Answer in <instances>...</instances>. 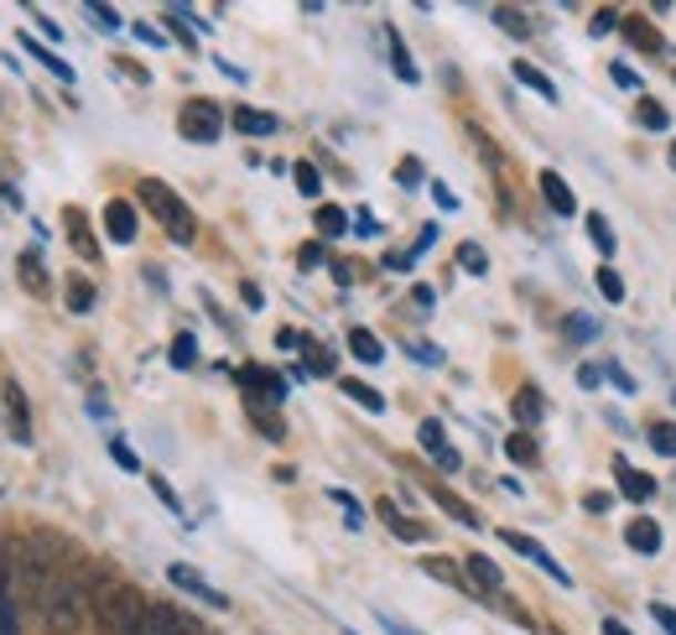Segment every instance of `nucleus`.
<instances>
[{
	"mask_svg": "<svg viewBox=\"0 0 676 635\" xmlns=\"http://www.w3.org/2000/svg\"><path fill=\"white\" fill-rule=\"evenodd\" d=\"M68 567V542L52 532H32L27 542H21V563H17V600L21 610H32V615H42L52 600V588H58V578H63Z\"/></svg>",
	"mask_w": 676,
	"mask_h": 635,
	"instance_id": "obj_1",
	"label": "nucleus"
},
{
	"mask_svg": "<svg viewBox=\"0 0 676 635\" xmlns=\"http://www.w3.org/2000/svg\"><path fill=\"white\" fill-rule=\"evenodd\" d=\"M152 600L135 584H115L104 567H94V625L100 635H131L141 619H146Z\"/></svg>",
	"mask_w": 676,
	"mask_h": 635,
	"instance_id": "obj_2",
	"label": "nucleus"
},
{
	"mask_svg": "<svg viewBox=\"0 0 676 635\" xmlns=\"http://www.w3.org/2000/svg\"><path fill=\"white\" fill-rule=\"evenodd\" d=\"M84 615H94V567H63V578H58V588H52L48 610H42V619H48L52 635H73L79 625H84Z\"/></svg>",
	"mask_w": 676,
	"mask_h": 635,
	"instance_id": "obj_3",
	"label": "nucleus"
},
{
	"mask_svg": "<svg viewBox=\"0 0 676 635\" xmlns=\"http://www.w3.org/2000/svg\"><path fill=\"white\" fill-rule=\"evenodd\" d=\"M135 193H141V204L156 214V224L167 229L172 245H193V240H198V219H193V208H187L183 198L162 183V177H141V188H135Z\"/></svg>",
	"mask_w": 676,
	"mask_h": 635,
	"instance_id": "obj_4",
	"label": "nucleus"
},
{
	"mask_svg": "<svg viewBox=\"0 0 676 635\" xmlns=\"http://www.w3.org/2000/svg\"><path fill=\"white\" fill-rule=\"evenodd\" d=\"M177 131H183L187 141H219L224 136V110L214 100H187L183 104V115H177Z\"/></svg>",
	"mask_w": 676,
	"mask_h": 635,
	"instance_id": "obj_5",
	"label": "nucleus"
},
{
	"mask_svg": "<svg viewBox=\"0 0 676 635\" xmlns=\"http://www.w3.org/2000/svg\"><path fill=\"white\" fill-rule=\"evenodd\" d=\"M239 386L250 391V407H281L287 401V380L276 376V370H266V365H245Z\"/></svg>",
	"mask_w": 676,
	"mask_h": 635,
	"instance_id": "obj_6",
	"label": "nucleus"
},
{
	"mask_svg": "<svg viewBox=\"0 0 676 635\" xmlns=\"http://www.w3.org/2000/svg\"><path fill=\"white\" fill-rule=\"evenodd\" d=\"M500 536H505V547H510V552H521V557H531V563H536L541 573H546V578H552V584H562V588L573 584V578H567V567H557V557H552V552L541 547L536 536L515 532V526H505V532H500Z\"/></svg>",
	"mask_w": 676,
	"mask_h": 635,
	"instance_id": "obj_7",
	"label": "nucleus"
},
{
	"mask_svg": "<svg viewBox=\"0 0 676 635\" xmlns=\"http://www.w3.org/2000/svg\"><path fill=\"white\" fill-rule=\"evenodd\" d=\"M167 578H172V588H183V594L203 600L208 610H229V600H224L219 588H214V584H203V578H198V573H193L187 563H172V567H167Z\"/></svg>",
	"mask_w": 676,
	"mask_h": 635,
	"instance_id": "obj_8",
	"label": "nucleus"
},
{
	"mask_svg": "<svg viewBox=\"0 0 676 635\" xmlns=\"http://www.w3.org/2000/svg\"><path fill=\"white\" fill-rule=\"evenodd\" d=\"M536 183H541V198H546V208H552V214H562V219H567V214H577V193H573V183H567L557 167H546Z\"/></svg>",
	"mask_w": 676,
	"mask_h": 635,
	"instance_id": "obj_9",
	"label": "nucleus"
},
{
	"mask_svg": "<svg viewBox=\"0 0 676 635\" xmlns=\"http://www.w3.org/2000/svg\"><path fill=\"white\" fill-rule=\"evenodd\" d=\"M104 235L115 245H131L135 235H141V224H135V208L125 204V198H110L104 204Z\"/></svg>",
	"mask_w": 676,
	"mask_h": 635,
	"instance_id": "obj_10",
	"label": "nucleus"
},
{
	"mask_svg": "<svg viewBox=\"0 0 676 635\" xmlns=\"http://www.w3.org/2000/svg\"><path fill=\"white\" fill-rule=\"evenodd\" d=\"M375 515H380V521H386L401 542H411V547H422V542H427V526H422V521H411V515H401V505H396V500H380V505H375Z\"/></svg>",
	"mask_w": 676,
	"mask_h": 635,
	"instance_id": "obj_11",
	"label": "nucleus"
},
{
	"mask_svg": "<svg viewBox=\"0 0 676 635\" xmlns=\"http://www.w3.org/2000/svg\"><path fill=\"white\" fill-rule=\"evenodd\" d=\"M614 474H619V490H625V500H635V505H645V500L656 495V480H651L645 469H635V464H629L625 453L614 459Z\"/></svg>",
	"mask_w": 676,
	"mask_h": 635,
	"instance_id": "obj_12",
	"label": "nucleus"
},
{
	"mask_svg": "<svg viewBox=\"0 0 676 635\" xmlns=\"http://www.w3.org/2000/svg\"><path fill=\"white\" fill-rule=\"evenodd\" d=\"M510 412H515L521 432H536V428H541V417H546V401H541L536 386H521V391L510 396Z\"/></svg>",
	"mask_w": 676,
	"mask_h": 635,
	"instance_id": "obj_13",
	"label": "nucleus"
},
{
	"mask_svg": "<svg viewBox=\"0 0 676 635\" xmlns=\"http://www.w3.org/2000/svg\"><path fill=\"white\" fill-rule=\"evenodd\" d=\"M469 584L479 588V594H505V573H500V567H494V557H484V552H473L469 563Z\"/></svg>",
	"mask_w": 676,
	"mask_h": 635,
	"instance_id": "obj_14",
	"label": "nucleus"
},
{
	"mask_svg": "<svg viewBox=\"0 0 676 635\" xmlns=\"http://www.w3.org/2000/svg\"><path fill=\"white\" fill-rule=\"evenodd\" d=\"M625 547L641 552V557H656L660 552V526L651 521V515H635V521L625 526Z\"/></svg>",
	"mask_w": 676,
	"mask_h": 635,
	"instance_id": "obj_15",
	"label": "nucleus"
},
{
	"mask_svg": "<svg viewBox=\"0 0 676 635\" xmlns=\"http://www.w3.org/2000/svg\"><path fill=\"white\" fill-rule=\"evenodd\" d=\"M510 73H515V84L531 89V94H541L546 104H557V100H562L557 84H552V79H546V73H541L536 63H525V58H515V63H510Z\"/></svg>",
	"mask_w": 676,
	"mask_h": 635,
	"instance_id": "obj_16",
	"label": "nucleus"
},
{
	"mask_svg": "<svg viewBox=\"0 0 676 635\" xmlns=\"http://www.w3.org/2000/svg\"><path fill=\"white\" fill-rule=\"evenodd\" d=\"M386 52H390V69H396V79H401V84H422V69L411 63V52H406V42H401V32H396V27H386Z\"/></svg>",
	"mask_w": 676,
	"mask_h": 635,
	"instance_id": "obj_17",
	"label": "nucleus"
},
{
	"mask_svg": "<svg viewBox=\"0 0 676 635\" xmlns=\"http://www.w3.org/2000/svg\"><path fill=\"white\" fill-rule=\"evenodd\" d=\"M432 500L442 505V515H453L458 526H469V532H479V511H473V505H469L463 495H453L448 484H432Z\"/></svg>",
	"mask_w": 676,
	"mask_h": 635,
	"instance_id": "obj_18",
	"label": "nucleus"
},
{
	"mask_svg": "<svg viewBox=\"0 0 676 635\" xmlns=\"http://www.w3.org/2000/svg\"><path fill=\"white\" fill-rule=\"evenodd\" d=\"M235 131L239 136H276V115H266V110H250V104H235Z\"/></svg>",
	"mask_w": 676,
	"mask_h": 635,
	"instance_id": "obj_19",
	"label": "nucleus"
},
{
	"mask_svg": "<svg viewBox=\"0 0 676 635\" xmlns=\"http://www.w3.org/2000/svg\"><path fill=\"white\" fill-rule=\"evenodd\" d=\"M349 355L359 365H386V344L375 339L370 328H349Z\"/></svg>",
	"mask_w": 676,
	"mask_h": 635,
	"instance_id": "obj_20",
	"label": "nucleus"
},
{
	"mask_svg": "<svg viewBox=\"0 0 676 635\" xmlns=\"http://www.w3.org/2000/svg\"><path fill=\"white\" fill-rule=\"evenodd\" d=\"M619 32L629 37V48H635V52H660V32L645 17H625V27H619Z\"/></svg>",
	"mask_w": 676,
	"mask_h": 635,
	"instance_id": "obj_21",
	"label": "nucleus"
},
{
	"mask_svg": "<svg viewBox=\"0 0 676 635\" xmlns=\"http://www.w3.org/2000/svg\"><path fill=\"white\" fill-rule=\"evenodd\" d=\"M338 386H344V396H349V401H359V407H365V412H370V417H380V412H386V396L375 391V386H365V380H355V376H344V380H338Z\"/></svg>",
	"mask_w": 676,
	"mask_h": 635,
	"instance_id": "obj_22",
	"label": "nucleus"
},
{
	"mask_svg": "<svg viewBox=\"0 0 676 635\" xmlns=\"http://www.w3.org/2000/svg\"><path fill=\"white\" fill-rule=\"evenodd\" d=\"M635 125H645V131H656V136H660V131H672V110L645 94V100L635 104Z\"/></svg>",
	"mask_w": 676,
	"mask_h": 635,
	"instance_id": "obj_23",
	"label": "nucleus"
},
{
	"mask_svg": "<svg viewBox=\"0 0 676 635\" xmlns=\"http://www.w3.org/2000/svg\"><path fill=\"white\" fill-rule=\"evenodd\" d=\"M588 240H593V250H598V256H614V245H619V235H614V224H608V214H598V208H593L588 219Z\"/></svg>",
	"mask_w": 676,
	"mask_h": 635,
	"instance_id": "obj_24",
	"label": "nucleus"
},
{
	"mask_svg": "<svg viewBox=\"0 0 676 635\" xmlns=\"http://www.w3.org/2000/svg\"><path fill=\"white\" fill-rule=\"evenodd\" d=\"M63 219H68V235H73V250H79L84 260L100 256V245H94V235H89V219H84V214H79V208H68Z\"/></svg>",
	"mask_w": 676,
	"mask_h": 635,
	"instance_id": "obj_25",
	"label": "nucleus"
},
{
	"mask_svg": "<svg viewBox=\"0 0 676 635\" xmlns=\"http://www.w3.org/2000/svg\"><path fill=\"white\" fill-rule=\"evenodd\" d=\"M593 287H598V297H604V303H614V308H619V303H625V276L614 272V266H598V272H593Z\"/></svg>",
	"mask_w": 676,
	"mask_h": 635,
	"instance_id": "obj_26",
	"label": "nucleus"
},
{
	"mask_svg": "<svg viewBox=\"0 0 676 635\" xmlns=\"http://www.w3.org/2000/svg\"><path fill=\"white\" fill-rule=\"evenodd\" d=\"M318 235L322 240H338V235H349V214L338 204H318Z\"/></svg>",
	"mask_w": 676,
	"mask_h": 635,
	"instance_id": "obj_27",
	"label": "nucleus"
},
{
	"mask_svg": "<svg viewBox=\"0 0 676 635\" xmlns=\"http://www.w3.org/2000/svg\"><path fill=\"white\" fill-rule=\"evenodd\" d=\"M21 48L32 52L37 63H42V69H52V73H58L63 84H73V69H68V63H63V58H58V52H52V48H42V42H32V37H21Z\"/></svg>",
	"mask_w": 676,
	"mask_h": 635,
	"instance_id": "obj_28",
	"label": "nucleus"
},
{
	"mask_svg": "<svg viewBox=\"0 0 676 635\" xmlns=\"http://www.w3.org/2000/svg\"><path fill=\"white\" fill-rule=\"evenodd\" d=\"M328 500H334V505H344V526H349V532H365V505H359L355 495H349V490H328Z\"/></svg>",
	"mask_w": 676,
	"mask_h": 635,
	"instance_id": "obj_29",
	"label": "nucleus"
},
{
	"mask_svg": "<svg viewBox=\"0 0 676 635\" xmlns=\"http://www.w3.org/2000/svg\"><path fill=\"white\" fill-rule=\"evenodd\" d=\"M490 17L500 21V32H510V37H531V17H525V11H515V6H494Z\"/></svg>",
	"mask_w": 676,
	"mask_h": 635,
	"instance_id": "obj_30",
	"label": "nucleus"
},
{
	"mask_svg": "<svg viewBox=\"0 0 676 635\" xmlns=\"http://www.w3.org/2000/svg\"><path fill=\"white\" fill-rule=\"evenodd\" d=\"M17 266H21V281H27V293H37V297L48 293V272H42V260H37V250H27V256H21Z\"/></svg>",
	"mask_w": 676,
	"mask_h": 635,
	"instance_id": "obj_31",
	"label": "nucleus"
},
{
	"mask_svg": "<svg viewBox=\"0 0 676 635\" xmlns=\"http://www.w3.org/2000/svg\"><path fill=\"white\" fill-rule=\"evenodd\" d=\"M291 183H297V193H303V198H318V193H322V172L313 167V162H297V167H291Z\"/></svg>",
	"mask_w": 676,
	"mask_h": 635,
	"instance_id": "obj_32",
	"label": "nucleus"
},
{
	"mask_svg": "<svg viewBox=\"0 0 676 635\" xmlns=\"http://www.w3.org/2000/svg\"><path fill=\"white\" fill-rule=\"evenodd\" d=\"M303 355H307V376H334V355L318 339H303Z\"/></svg>",
	"mask_w": 676,
	"mask_h": 635,
	"instance_id": "obj_33",
	"label": "nucleus"
},
{
	"mask_svg": "<svg viewBox=\"0 0 676 635\" xmlns=\"http://www.w3.org/2000/svg\"><path fill=\"white\" fill-rule=\"evenodd\" d=\"M422 567L432 573V578H442V584H453V588H473V584H469V573H458V567L448 563V557H427Z\"/></svg>",
	"mask_w": 676,
	"mask_h": 635,
	"instance_id": "obj_34",
	"label": "nucleus"
},
{
	"mask_svg": "<svg viewBox=\"0 0 676 635\" xmlns=\"http://www.w3.org/2000/svg\"><path fill=\"white\" fill-rule=\"evenodd\" d=\"M505 453L515 459V464H536V438H531V432H510Z\"/></svg>",
	"mask_w": 676,
	"mask_h": 635,
	"instance_id": "obj_35",
	"label": "nucleus"
},
{
	"mask_svg": "<svg viewBox=\"0 0 676 635\" xmlns=\"http://www.w3.org/2000/svg\"><path fill=\"white\" fill-rule=\"evenodd\" d=\"M458 266H463V272H469V276H484V272H490V256H484V245H458Z\"/></svg>",
	"mask_w": 676,
	"mask_h": 635,
	"instance_id": "obj_36",
	"label": "nucleus"
},
{
	"mask_svg": "<svg viewBox=\"0 0 676 635\" xmlns=\"http://www.w3.org/2000/svg\"><path fill=\"white\" fill-rule=\"evenodd\" d=\"M172 365H177V370H193V365H198V339H193V334H177V339H172Z\"/></svg>",
	"mask_w": 676,
	"mask_h": 635,
	"instance_id": "obj_37",
	"label": "nucleus"
},
{
	"mask_svg": "<svg viewBox=\"0 0 676 635\" xmlns=\"http://www.w3.org/2000/svg\"><path fill=\"white\" fill-rule=\"evenodd\" d=\"M651 448L660 459H676V422H651Z\"/></svg>",
	"mask_w": 676,
	"mask_h": 635,
	"instance_id": "obj_38",
	"label": "nucleus"
},
{
	"mask_svg": "<svg viewBox=\"0 0 676 635\" xmlns=\"http://www.w3.org/2000/svg\"><path fill=\"white\" fill-rule=\"evenodd\" d=\"M417 443H422V453H427V459H432L438 448H448V432H442V422H432V417H427L422 428H417Z\"/></svg>",
	"mask_w": 676,
	"mask_h": 635,
	"instance_id": "obj_39",
	"label": "nucleus"
},
{
	"mask_svg": "<svg viewBox=\"0 0 676 635\" xmlns=\"http://www.w3.org/2000/svg\"><path fill=\"white\" fill-rule=\"evenodd\" d=\"M6 401H11V422H17V438H21V443H32V428H27V401H21L17 386H6Z\"/></svg>",
	"mask_w": 676,
	"mask_h": 635,
	"instance_id": "obj_40",
	"label": "nucleus"
},
{
	"mask_svg": "<svg viewBox=\"0 0 676 635\" xmlns=\"http://www.w3.org/2000/svg\"><path fill=\"white\" fill-rule=\"evenodd\" d=\"M604 380H608V386H614L619 396H635V376H629V370H625L619 360H604Z\"/></svg>",
	"mask_w": 676,
	"mask_h": 635,
	"instance_id": "obj_41",
	"label": "nucleus"
},
{
	"mask_svg": "<svg viewBox=\"0 0 676 635\" xmlns=\"http://www.w3.org/2000/svg\"><path fill=\"white\" fill-rule=\"evenodd\" d=\"M625 27V11H614V6H604V11H593V37H608V32H619Z\"/></svg>",
	"mask_w": 676,
	"mask_h": 635,
	"instance_id": "obj_42",
	"label": "nucleus"
},
{
	"mask_svg": "<svg viewBox=\"0 0 676 635\" xmlns=\"http://www.w3.org/2000/svg\"><path fill=\"white\" fill-rule=\"evenodd\" d=\"M68 308L89 313V308H94V287H89V281H68Z\"/></svg>",
	"mask_w": 676,
	"mask_h": 635,
	"instance_id": "obj_43",
	"label": "nucleus"
},
{
	"mask_svg": "<svg viewBox=\"0 0 676 635\" xmlns=\"http://www.w3.org/2000/svg\"><path fill=\"white\" fill-rule=\"evenodd\" d=\"M110 459H115L125 474H141V459H135L131 448H125V438H110Z\"/></svg>",
	"mask_w": 676,
	"mask_h": 635,
	"instance_id": "obj_44",
	"label": "nucleus"
},
{
	"mask_svg": "<svg viewBox=\"0 0 676 635\" xmlns=\"http://www.w3.org/2000/svg\"><path fill=\"white\" fill-rule=\"evenodd\" d=\"M89 21H100V32H120V11L115 6H84Z\"/></svg>",
	"mask_w": 676,
	"mask_h": 635,
	"instance_id": "obj_45",
	"label": "nucleus"
},
{
	"mask_svg": "<svg viewBox=\"0 0 676 635\" xmlns=\"http://www.w3.org/2000/svg\"><path fill=\"white\" fill-rule=\"evenodd\" d=\"M608 79H614V84H619V89H641V73L629 69L625 58H619V63H608Z\"/></svg>",
	"mask_w": 676,
	"mask_h": 635,
	"instance_id": "obj_46",
	"label": "nucleus"
},
{
	"mask_svg": "<svg viewBox=\"0 0 676 635\" xmlns=\"http://www.w3.org/2000/svg\"><path fill=\"white\" fill-rule=\"evenodd\" d=\"M651 619H656V625H660L666 635H676V610H672L666 600H651Z\"/></svg>",
	"mask_w": 676,
	"mask_h": 635,
	"instance_id": "obj_47",
	"label": "nucleus"
},
{
	"mask_svg": "<svg viewBox=\"0 0 676 635\" xmlns=\"http://www.w3.org/2000/svg\"><path fill=\"white\" fill-rule=\"evenodd\" d=\"M152 490H156V500H162V505H167V511H177V515H183V500L172 495V484L162 480V474H152Z\"/></svg>",
	"mask_w": 676,
	"mask_h": 635,
	"instance_id": "obj_48",
	"label": "nucleus"
},
{
	"mask_svg": "<svg viewBox=\"0 0 676 635\" xmlns=\"http://www.w3.org/2000/svg\"><path fill=\"white\" fill-rule=\"evenodd\" d=\"M608 505H614V495H604V490H588V495H583V511L588 515H604Z\"/></svg>",
	"mask_w": 676,
	"mask_h": 635,
	"instance_id": "obj_49",
	"label": "nucleus"
},
{
	"mask_svg": "<svg viewBox=\"0 0 676 635\" xmlns=\"http://www.w3.org/2000/svg\"><path fill=\"white\" fill-rule=\"evenodd\" d=\"M406 349H411V355H417L422 365H442V349H432V344H422V339H411Z\"/></svg>",
	"mask_w": 676,
	"mask_h": 635,
	"instance_id": "obj_50",
	"label": "nucleus"
},
{
	"mask_svg": "<svg viewBox=\"0 0 676 635\" xmlns=\"http://www.w3.org/2000/svg\"><path fill=\"white\" fill-rule=\"evenodd\" d=\"M322 256H328V250L313 240V245H303V250H297V266H303V272H307V266H322Z\"/></svg>",
	"mask_w": 676,
	"mask_h": 635,
	"instance_id": "obj_51",
	"label": "nucleus"
},
{
	"mask_svg": "<svg viewBox=\"0 0 676 635\" xmlns=\"http://www.w3.org/2000/svg\"><path fill=\"white\" fill-rule=\"evenodd\" d=\"M396 177H401L406 188H417V183H422V162H401V167H396Z\"/></svg>",
	"mask_w": 676,
	"mask_h": 635,
	"instance_id": "obj_52",
	"label": "nucleus"
},
{
	"mask_svg": "<svg viewBox=\"0 0 676 635\" xmlns=\"http://www.w3.org/2000/svg\"><path fill=\"white\" fill-rule=\"evenodd\" d=\"M573 339H593V334H598V324H593V318H583V313H573Z\"/></svg>",
	"mask_w": 676,
	"mask_h": 635,
	"instance_id": "obj_53",
	"label": "nucleus"
},
{
	"mask_svg": "<svg viewBox=\"0 0 676 635\" xmlns=\"http://www.w3.org/2000/svg\"><path fill=\"white\" fill-rule=\"evenodd\" d=\"M598 380H604V365H577V386H598Z\"/></svg>",
	"mask_w": 676,
	"mask_h": 635,
	"instance_id": "obj_54",
	"label": "nucleus"
},
{
	"mask_svg": "<svg viewBox=\"0 0 676 635\" xmlns=\"http://www.w3.org/2000/svg\"><path fill=\"white\" fill-rule=\"evenodd\" d=\"M432 198H438V204L448 208V214L458 208V198H453V188H448V183H432Z\"/></svg>",
	"mask_w": 676,
	"mask_h": 635,
	"instance_id": "obj_55",
	"label": "nucleus"
},
{
	"mask_svg": "<svg viewBox=\"0 0 676 635\" xmlns=\"http://www.w3.org/2000/svg\"><path fill=\"white\" fill-rule=\"evenodd\" d=\"M334 281L338 287H349V281H355V266H349V260H334Z\"/></svg>",
	"mask_w": 676,
	"mask_h": 635,
	"instance_id": "obj_56",
	"label": "nucleus"
},
{
	"mask_svg": "<svg viewBox=\"0 0 676 635\" xmlns=\"http://www.w3.org/2000/svg\"><path fill=\"white\" fill-rule=\"evenodd\" d=\"M239 297H245V308H260V303H266V297H260V287H255V281H245V287H239Z\"/></svg>",
	"mask_w": 676,
	"mask_h": 635,
	"instance_id": "obj_57",
	"label": "nucleus"
},
{
	"mask_svg": "<svg viewBox=\"0 0 676 635\" xmlns=\"http://www.w3.org/2000/svg\"><path fill=\"white\" fill-rule=\"evenodd\" d=\"M380 625H386V635H417L411 625H401V619H390V615H380Z\"/></svg>",
	"mask_w": 676,
	"mask_h": 635,
	"instance_id": "obj_58",
	"label": "nucleus"
},
{
	"mask_svg": "<svg viewBox=\"0 0 676 635\" xmlns=\"http://www.w3.org/2000/svg\"><path fill=\"white\" fill-rule=\"evenodd\" d=\"M135 37H141V42H152V48H162V32H156V27H135Z\"/></svg>",
	"mask_w": 676,
	"mask_h": 635,
	"instance_id": "obj_59",
	"label": "nucleus"
},
{
	"mask_svg": "<svg viewBox=\"0 0 676 635\" xmlns=\"http://www.w3.org/2000/svg\"><path fill=\"white\" fill-rule=\"evenodd\" d=\"M276 344H281V349H303V339H297L291 328H281V334H276Z\"/></svg>",
	"mask_w": 676,
	"mask_h": 635,
	"instance_id": "obj_60",
	"label": "nucleus"
},
{
	"mask_svg": "<svg viewBox=\"0 0 676 635\" xmlns=\"http://www.w3.org/2000/svg\"><path fill=\"white\" fill-rule=\"evenodd\" d=\"M37 27H42V37H48V42H58V37H63V27H52L48 17H37Z\"/></svg>",
	"mask_w": 676,
	"mask_h": 635,
	"instance_id": "obj_61",
	"label": "nucleus"
},
{
	"mask_svg": "<svg viewBox=\"0 0 676 635\" xmlns=\"http://www.w3.org/2000/svg\"><path fill=\"white\" fill-rule=\"evenodd\" d=\"M604 635H635L629 625H619V619H604Z\"/></svg>",
	"mask_w": 676,
	"mask_h": 635,
	"instance_id": "obj_62",
	"label": "nucleus"
},
{
	"mask_svg": "<svg viewBox=\"0 0 676 635\" xmlns=\"http://www.w3.org/2000/svg\"><path fill=\"white\" fill-rule=\"evenodd\" d=\"M672 167H676V141H672Z\"/></svg>",
	"mask_w": 676,
	"mask_h": 635,
	"instance_id": "obj_63",
	"label": "nucleus"
},
{
	"mask_svg": "<svg viewBox=\"0 0 676 635\" xmlns=\"http://www.w3.org/2000/svg\"><path fill=\"white\" fill-rule=\"evenodd\" d=\"M344 635H355V631H344Z\"/></svg>",
	"mask_w": 676,
	"mask_h": 635,
	"instance_id": "obj_64",
	"label": "nucleus"
}]
</instances>
